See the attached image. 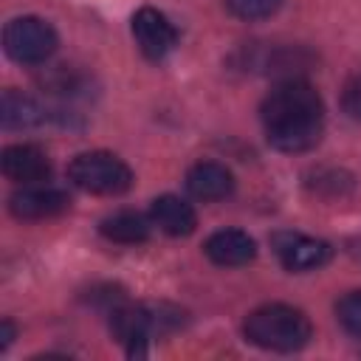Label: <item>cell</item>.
<instances>
[{"label":"cell","mask_w":361,"mask_h":361,"mask_svg":"<svg viewBox=\"0 0 361 361\" xmlns=\"http://www.w3.org/2000/svg\"><path fill=\"white\" fill-rule=\"evenodd\" d=\"M259 116L268 144L279 152H307L324 133V102L299 76L279 79L262 99Z\"/></svg>","instance_id":"1"},{"label":"cell","mask_w":361,"mask_h":361,"mask_svg":"<svg viewBox=\"0 0 361 361\" xmlns=\"http://www.w3.org/2000/svg\"><path fill=\"white\" fill-rule=\"evenodd\" d=\"M243 336L259 350L271 353H296L310 344L313 324L310 319L290 305L271 302L262 307H254L243 322Z\"/></svg>","instance_id":"2"},{"label":"cell","mask_w":361,"mask_h":361,"mask_svg":"<svg viewBox=\"0 0 361 361\" xmlns=\"http://www.w3.org/2000/svg\"><path fill=\"white\" fill-rule=\"evenodd\" d=\"M183 313L172 305H118L110 310V333L127 347L130 358H144L155 336L180 327Z\"/></svg>","instance_id":"3"},{"label":"cell","mask_w":361,"mask_h":361,"mask_svg":"<svg viewBox=\"0 0 361 361\" xmlns=\"http://www.w3.org/2000/svg\"><path fill=\"white\" fill-rule=\"evenodd\" d=\"M68 178L73 186L90 192V195H124L133 186V169L113 152L104 149H93V152H82L68 164Z\"/></svg>","instance_id":"4"},{"label":"cell","mask_w":361,"mask_h":361,"mask_svg":"<svg viewBox=\"0 0 361 361\" xmlns=\"http://www.w3.org/2000/svg\"><path fill=\"white\" fill-rule=\"evenodd\" d=\"M59 45V37L54 31V25L42 17L25 14V17H14L6 23L3 31V48L6 54L20 62V65H42L54 56Z\"/></svg>","instance_id":"5"},{"label":"cell","mask_w":361,"mask_h":361,"mask_svg":"<svg viewBox=\"0 0 361 361\" xmlns=\"http://www.w3.org/2000/svg\"><path fill=\"white\" fill-rule=\"evenodd\" d=\"M130 31H133V39L138 45V51L152 59V62H161L164 56H169L175 48H178V28L169 23V17L152 6H144L133 14V23H130Z\"/></svg>","instance_id":"6"},{"label":"cell","mask_w":361,"mask_h":361,"mask_svg":"<svg viewBox=\"0 0 361 361\" xmlns=\"http://www.w3.org/2000/svg\"><path fill=\"white\" fill-rule=\"evenodd\" d=\"M274 254L282 262V268L293 271V274H305V271H316L322 265L330 262L333 257V245L319 240V237H307L299 231H276L271 237Z\"/></svg>","instance_id":"7"},{"label":"cell","mask_w":361,"mask_h":361,"mask_svg":"<svg viewBox=\"0 0 361 361\" xmlns=\"http://www.w3.org/2000/svg\"><path fill=\"white\" fill-rule=\"evenodd\" d=\"M68 206H71L68 192L56 186H45V183L23 186L8 197V212L17 220H48V217L68 212Z\"/></svg>","instance_id":"8"},{"label":"cell","mask_w":361,"mask_h":361,"mask_svg":"<svg viewBox=\"0 0 361 361\" xmlns=\"http://www.w3.org/2000/svg\"><path fill=\"white\" fill-rule=\"evenodd\" d=\"M3 175L20 186L42 183L51 175V161L37 144H8L0 155Z\"/></svg>","instance_id":"9"},{"label":"cell","mask_w":361,"mask_h":361,"mask_svg":"<svg viewBox=\"0 0 361 361\" xmlns=\"http://www.w3.org/2000/svg\"><path fill=\"white\" fill-rule=\"evenodd\" d=\"M203 254L220 268H240V265L254 262L257 243H254V237H248L240 228H220L206 237Z\"/></svg>","instance_id":"10"},{"label":"cell","mask_w":361,"mask_h":361,"mask_svg":"<svg viewBox=\"0 0 361 361\" xmlns=\"http://www.w3.org/2000/svg\"><path fill=\"white\" fill-rule=\"evenodd\" d=\"M186 189L195 200L212 203V200H223L234 192V175L226 164L217 161H197L195 166H189L186 172Z\"/></svg>","instance_id":"11"},{"label":"cell","mask_w":361,"mask_h":361,"mask_svg":"<svg viewBox=\"0 0 361 361\" xmlns=\"http://www.w3.org/2000/svg\"><path fill=\"white\" fill-rule=\"evenodd\" d=\"M149 220L169 237H189L197 228V214L192 203L178 195H158L149 203Z\"/></svg>","instance_id":"12"},{"label":"cell","mask_w":361,"mask_h":361,"mask_svg":"<svg viewBox=\"0 0 361 361\" xmlns=\"http://www.w3.org/2000/svg\"><path fill=\"white\" fill-rule=\"evenodd\" d=\"M54 113H48L39 102H34L31 96L8 87L3 90V102H0V118L6 130H28V127H39L51 118Z\"/></svg>","instance_id":"13"},{"label":"cell","mask_w":361,"mask_h":361,"mask_svg":"<svg viewBox=\"0 0 361 361\" xmlns=\"http://www.w3.org/2000/svg\"><path fill=\"white\" fill-rule=\"evenodd\" d=\"M149 223L144 214L138 212H116L110 217H104L99 223V231L104 240L118 243V245H138L144 240H149Z\"/></svg>","instance_id":"14"},{"label":"cell","mask_w":361,"mask_h":361,"mask_svg":"<svg viewBox=\"0 0 361 361\" xmlns=\"http://www.w3.org/2000/svg\"><path fill=\"white\" fill-rule=\"evenodd\" d=\"M42 90L59 96V99H76V96H85L90 90V79L76 71V68H68V65H56L51 68L42 79H39Z\"/></svg>","instance_id":"15"},{"label":"cell","mask_w":361,"mask_h":361,"mask_svg":"<svg viewBox=\"0 0 361 361\" xmlns=\"http://www.w3.org/2000/svg\"><path fill=\"white\" fill-rule=\"evenodd\" d=\"M285 0H223L226 11L237 20L254 23V20H268L282 8Z\"/></svg>","instance_id":"16"},{"label":"cell","mask_w":361,"mask_h":361,"mask_svg":"<svg viewBox=\"0 0 361 361\" xmlns=\"http://www.w3.org/2000/svg\"><path fill=\"white\" fill-rule=\"evenodd\" d=\"M307 186L316 192V195H344L350 186H353V178L341 169H316L307 175Z\"/></svg>","instance_id":"17"},{"label":"cell","mask_w":361,"mask_h":361,"mask_svg":"<svg viewBox=\"0 0 361 361\" xmlns=\"http://www.w3.org/2000/svg\"><path fill=\"white\" fill-rule=\"evenodd\" d=\"M336 319L344 333L361 338V290H350L336 302Z\"/></svg>","instance_id":"18"},{"label":"cell","mask_w":361,"mask_h":361,"mask_svg":"<svg viewBox=\"0 0 361 361\" xmlns=\"http://www.w3.org/2000/svg\"><path fill=\"white\" fill-rule=\"evenodd\" d=\"M341 110L353 118V121H361V73L350 76L341 87Z\"/></svg>","instance_id":"19"},{"label":"cell","mask_w":361,"mask_h":361,"mask_svg":"<svg viewBox=\"0 0 361 361\" xmlns=\"http://www.w3.org/2000/svg\"><path fill=\"white\" fill-rule=\"evenodd\" d=\"M14 336H17V330H14L11 319H3V333H0V350H8V344L14 341Z\"/></svg>","instance_id":"20"}]
</instances>
